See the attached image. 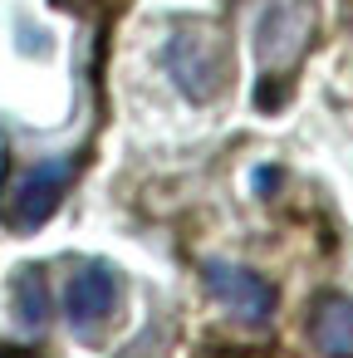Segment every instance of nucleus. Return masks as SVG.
Returning a JSON list of instances; mask_svg holds the SVG:
<instances>
[{
    "label": "nucleus",
    "instance_id": "nucleus-1",
    "mask_svg": "<svg viewBox=\"0 0 353 358\" xmlns=\"http://www.w3.org/2000/svg\"><path fill=\"white\" fill-rule=\"evenodd\" d=\"M69 182H74V157H45V162L25 167L10 182V192H6V221H10V231L45 226L55 216V206L64 201Z\"/></svg>",
    "mask_w": 353,
    "mask_h": 358
},
{
    "label": "nucleus",
    "instance_id": "nucleus-2",
    "mask_svg": "<svg viewBox=\"0 0 353 358\" xmlns=\"http://www.w3.org/2000/svg\"><path fill=\"white\" fill-rule=\"evenodd\" d=\"M167 74L177 79V89L196 103L216 99V89L226 84V50L216 45V35L206 30H182L167 45Z\"/></svg>",
    "mask_w": 353,
    "mask_h": 358
},
{
    "label": "nucleus",
    "instance_id": "nucleus-3",
    "mask_svg": "<svg viewBox=\"0 0 353 358\" xmlns=\"http://www.w3.org/2000/svg\"><path fill=\"white\" fill-rule=\"evenodd\" d=\"M118 314V275L103 265V260H89L74 270L69 289H64V319L79 338H99Z\"/></svg>",
    "mask_w": 353,
    "mask_h": 358
},
{
    "label": "nucleus",
    "instance_id": "nucleus-4",
    "mask_svg": "<svg viewBox=\"0 0 353 358\" xmlns=\"http://www.w3.org/2000/svg\"><path fill=\"white\" fill-rule=\"evenodd\" d=\"M201 275H206V289H211L236 319H245V324L270 319L275 289H270V280H260L255 270H245V265H236V260H206Z\"/></svg>",
    "mask_w": 353,
    "mask_h": 358
},
{
    "label": "nucleus",
    "instance_id": "nucleus-5",
    "mask_svg": "<svg viewBox=\"0 0 353 358\" xmlns=\"http://www.w3.org/2000/svg\"><path fill=\"white\" fill-rule=\"evenodd\" d=\"M309 338L324 358H353V299L324 294L309 314Z\"/></svg>",
    "mask_w": 353,
    "mask_h": 358
},
{
    "label": "nucleus",
    "instance_id": "nucleus-6",
    "mask_svg": "<svg viewBox=\"0 0 353 358\" xmlns=\"http://www.w3.org/2000/svg\"><path fill=\"white\" fill-rule=\"evenodd\" d=\"M15 319L25 329H45V319H50V289H45L40 270H25L15 280Z\"/></svg>",
    "mask_w": 353,
    "mask_h": 358
},
{
    "label": "nucleus",
    "instance_id": "nucleus-7",
    "mask_svg": "<svg viewBox=\"0 0 353 358\" xmlns=\"http://www.w3.org/2000/svg\"><path fill=\"white\" fill-rule=\"evenodd\" d=\"M143 353H147V338H138V343H133V348H128L123 358H143Z\"/></svg>",
    "mask_w": 353,
    "mask_h": 358
}]
</instances>
